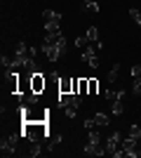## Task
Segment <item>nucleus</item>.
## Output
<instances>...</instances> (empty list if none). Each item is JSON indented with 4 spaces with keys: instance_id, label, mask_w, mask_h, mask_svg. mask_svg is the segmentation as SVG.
Instances as JSON below:
<instances>
[{
    "instance_id": "nucleus-1",
    "label": "nucleus",
    "mask_w": 141,
    "mask_h": 158,
    "mask_svg": "<svg viewBox=\"0 0 141 158\" xmlns=\"http://www.w3.org/2000/svg\"><path fill=\"white\" fill-rule=\"evenodd\" d=\"M21 135H24L26 142H42L49 135L47 132V120H24Z\"/></svg>"
},
{
    "instance_id": "nucleus-2",
    "label": "nucleus",
    "mask_w": 141,
    "mask_h": 158,
    "mask_svg": "<svg viewBox=\"0 0 141 158\" xmlns=\"http://www.w3.org/2000/svg\"><path fill=\"white\" fill-rule=\"evenodd\" d=\"M89 132V139H87V144H85V149H82V153L85 156H104L106 153V144H101V139H99V132Z\"/></svg>"
},
{
    "instance_id": "nucleus-3",
    "label": "nucleus",
    "mask_w": 141,
    "mask_h": 158,
    "mask_svg": "<svg viewBox=\"0 0 141 158\" xmlns=\"http://www.w3.org/2000/svg\"><path fill=\"white\" fill-rule=\"evenodd\" d=\"M19 137H24L21 132H10V135H5L2 142H0V153H2V156H14V153H17V144H19Z\"/></svg>"
},
{
    "instance_id": "nucleus-4",
    "label": "nucleus",
    "mask_w": 141,
    "mask_h": 158,
    "mask_svg": "<svg viewBox=\"0 0 141 158\" xmlns=\"http://www.w3.org/2000/svg\"><path fill=\"white\" fill-rule=\"evenodd\" d=\"M40 50H42V54H45L49 61H57L59 57H64V52L59 50V45H49V43H45V40L40 43Z\"/></svg>"
},
{
    "instance_id": "nucleus-5",
    "label": "nucleus",
    "mask_w": 141,
    "mask_h": 158,
    "mask_svg": "<svg viewBox=\"0 0 141 158\" xmlns=\"http://www.w3.org/2000/svg\"><path fill=\"white\" fill-rule=\"evenodd\" d=\"M45 87H47V80H45V76H42L40 71H33V73H31V90L40 94L42 90H45Z\"/></svg>"
},
{
    "instance_id": "nucleus-6",
    "label": "nucleus",
    "mask_w": 141,
    "mask_h": 158,
    "mask_svg": "<svg viewBox=\"0 0 141 158\" xmlns=\"http://www.w3.org/2000/svg\"><path fill=\"white\" fill-rule=\"evenodd\" d=\"M96 54H99V52H94L92 47L87 45V47H85V50H82L80 59L85 61V64H87V66H92V69H99V57H96Z\"/></svg>"
},
{
    "instance_id": "nucleus-7",
    "label": "nucleus",
    "mask_w": 141,
    "mask_h": 158,
    "mask_svg": "<svg viewBox=\"0 0 141 158\" xmlns=\"http://www.w3.org/2000/svg\"><path fill=\"white\" fill-rule=\"evenodd\" d=\"M120 144H122L120 132H111V135H108V139H106V153H111V156H113V153L120 149Z\"/></svg>"
},
{
    "instance_id": "nucleus-8",
    "label": "nucleus",
    "mask_w": 141,
    "mask_h": 158,
    "mask_svg": "<svg viewBox=\"0 0 141 158\" xmlns=\"http://www.w3.org/2000/svg\"><path fill=\"white\" fill-rule=\"evenodd\" d=\"M59 92L61 94L73 92V78H59Z\"/></svg>"
},
{
    "instance_id": "nucleus-9",
    "label": "nucleus",
    "mask_w": 141,
    "mask_h": 158,
    "mask_svg": "<svg viewBox=\"0 0 141 158\" xmlns=\"http://www.w3.org/2000/svg\"><path fill=\"white\" fill-rule=\"evenodd\" d=\"M42 19L45 21H61V14L54 10H42Z\"/></svg>"
},
{
    "instance_id": "nucleus-10",
    "label": "nucleus",
    "mask_w": 141,
    "mask_h": 158,
    "mask_svg": "<svg viewBox=\"0 0 141 158\" xmlns=\"http://www.w3.org/2000/svg\"><path fill=\"white\" fill-rule=\"evenodd\" d=\"M94 123H96V127H106L111 123V118H108L106 113H94Z\"/></svg>"
},
{
    "instance_id": "nucleus-11",
    "label": "nucleus",
    "mask_w": 141,
    "mask_h": 158,
    "mask_svg": "<svg viewBox=\"0 0 141 158\" xmlns=\"http://www.w3.org/2000/svg\"><path fill=\"white\" fill-rule=\"evenodd\" d=\"M61 21H45V33H59Z\"/></svg>"
},
{
    "instance_id": "nucleus-12",
    "label": "nucleus",
    "mask_w": 141,
    "mask_h": 158,
    "mask_svg": "<svg viewBox=\"0 0 141 158\" xmlns=\"http://www.w3.org/2000/svg\"><path fill=\"white\" fill-rule=\"evenodd\" d=\"M122 97H125L122 90H118V92H115V90H106V99H108V102H120Z\"/></svg>"
},
{
    "instance_id": "nucleus-13",
    "label": "nucleus",
    "mask_w": 141,
    "mask_h": 158,
    "mask_svg": "<svg viewBox=\"0 0 141 158\" xmlns=\"http://www.w3.org/2000/svg\"><path fill=\"white\" fill-rule=\"evenodd\" d=\"M111 113H115V116H122V113H125L122 99H120V102H111Z\"/></svg>"
},
{
    "instance_id": "nucleus-14",
    "label": "nucleus",
    "mask_w": 141,
    "mask_h": 158,
    "mask_svg": "<svg viewBox=\"0 0 141 158\" xmlns=\"http://www.w3.org/2000/svg\"><path fill=\"white\" fill-rule=\"evenodd\" d=\"M78 94H89V80L87 78H80V83H78Z\"/></svg>"
},
{
    "instance_id": "nucleus-15",
    "label": "nucleus",
    "mask_w": 141,
    "mask_h": 158,
    "mask_svg": "<svg viewBox=\"0 0 141 158\" xmlns=\"http://www.w3.org/2000/svg\"><path fill=\"white\" fill-rule=\"evenodd\" d=\"M14 54H17V57H28V45H26V43H17Z\"/></svg>"
},
{
    "instance_id": "nucleus-16",
    "label": "nucleus",
    "mask_w": 141,
    "mask_h": 158,
    "mask_svg": "<svg viewBox=\"0 0 141 158\" xmlns=\"http://www.w3.org/2000/svg\"><path fill=\"white\" fill-rule=\"evenodd\" d=\"M85 35H87V40H89V43H94V40H99V28H96V26H89Z\"/></svg>"
},
{
    "instance_id": "nucleus-17",
    "label": "nucleus",
    "mask_w": 141,
    "mask_h": 158,
    "mask_svg": "<svg viewBox=\"0 0 141 158\" xmlns=\"http://www.w3.org/2000/svg\"><path fill=\"white\" fill-rule=\"evenodd\" d=\"M118 76H120V64H113V69H111V73H108V83H115Z\"/></svg>"
},
{
    "instance_id": "nucleus-18",
    "label": "nucleus",
    "mask_w": 141,
    "mask_h": 158,
    "mask_svg": "<svg viewBox=\"0 0 141 158\" xmlns=\"http://www.w3.org/2000/svg\"><path fill=\"white\" fill-rule=\"evenodd\" d=\"M42 149H40V142H31V151H28V156L35 158V156H40Z\"/></svg>"
},
{
    "instance_id": "nucleus-19",
    "label": "nucleus",
    "mask_w": 141,
    "mask_h": 158,
    "mask_svg": "<svg viewBox=\"0 0 141 158\" xmlns=\"http://www.w3.org/2000/svg\"><path fill=\"white\" fill-rule=\"evenodd\" d=\"M129 17L136 21V26H141V10H136V7H132L129 10Z\"/></svg>"
},
{
    "instance_id": "nucleus-20",
    "label": "nucleus",
    "mask_w": 141,
    "mask_h": 158,
    "mask_svg": "<svg viewBox=\"0 0 141 158\" xmlns=\"http://www.w3.org/2000/svg\"><path fill=\"white\" fill-rule=\"evenodd\" d=\"M87 45H89L87 35H80V38H75V47H78V50H80V47H82V50H85V47H87Z\"/></svg>"
},
{
    "instance_id": "nucleus-21",
    "label": "nucleus",
    "mask_w": 141,
    "mask_h": 158,
    "mask_svg": "<svg viewBox=\"0 0 141 158\" xmlns=\"http://www.w3.org/2000/svg\"><path fill=\"white\" fill-rule=\"evenodd\" d=\"M82 10H85V12H99V2H85Z\"/></svg>"
},
{
    "instance_id": "nucleus-22",
    "label": "nucleus",
    "mask_w": 141,
    "mask_h": 158,
    "mask_svg": "<svg viewBox=\"0 0 141 158\" xmlns=\"http://www.w3.org/2000/svg\"><path fill=\"white\" fill-rule=\"evenodd\" d=\"M82 127H85V130H94V127H96V123H94V116L85 120V123H82Z\"/></svg>"
},
{
    "instance_id": "nucleus-23",
    "label": "nucleus",
    "mask_w": 141,
    "mask_h": 158,
    "mask_svg": "<svg viewBox=\"0 0 141 158\" xmlns=\"http://www.w3.org/2000/svg\"><path fill=\"white\" fill-rule=\"evenodd\" d=\"M129 135H132V137H136V139H141V127H139V125H132V127H129Z\"/></svg>"
},
{
    "instance_id": "nucleus-24",
    "label": "nucleus",
    "mask_w": 141,
    "mask_h": 158,
    "mask_svg": "<svg viewBox=\"0 0 141 158\" xmlns=\"http://www.w3.org/2000/svg\"><path fill=\"white\" fill-rule=\"evenodd\" d=\"M89 47H92L94 52H101V50H104V43H101V40H94V43H89Z\"/></svg>"
},
{
    "instance_id": "nucleus-25",
    "label": "nucleus",
    "mask_w": 141,
    "mask_h": 158,
    "mask_svg": "<svg viewBox=\"0 0 141 158\" xmlns=\"http://www.w3.org/2000/svg\"><path fill=\"white\" fill-rule=\"evenodd\" d=\"M96 92H99V83H96V80H89V94H96Z\"/></svg>"
},
{
    "instance_id": "nucleus-26",
    "label": "nucleus",
    "mask_w": 141,
    "mask_h": 158,
    "mask_svg": "<svg viewBox=\"0 0 141 158\" xmlns=\"http://www.w3.org/2000/svg\"><path fill=\"white\" fill-rule=\"evenodd\" d=\"M132 76H134V80L141 78V64H134V66H132Z\"/></svg>"
},
{
    "instance_id": "nucleus-27",
    "label": "nucleus",
    "mask_w": 141,
    "mask_h": 158,
    "mask_svg": "<svg viewBox=\"0 0 141 158\" xmlns=\"http://www.w3.org/2000/svg\"><path fill=\"white\" fill-rule=\"evenodd\" d=\"M134 94H139V97H141V78L134 80Z\"/></svg>"
},
{
    "instance_id": "nucleus-28",
    "label": "nucleus",
    "mask_w": 141,
    "mask_h": 158,
    "mask_svg": "<svg viewBox=\"0 0 141 158\" xmlns=\"http://www.w3.org/2000/svg\"><path fill=\"white\" fill-rule=\"evenodd\" d=\"M85 2H96V0H85Z\"/></svg>"
},
{
    "instance_id": "nucleus-29",
    "label": "nucleus",
    "mask_w": 141,
    "mask_h": 158,
    "mask_svg": "<svg viewBox=\"0 0 141 158\" xmlns=\"http://www.w3.org/2000/svg\"><path fill=\"white\" fill-rule=\"evenodd\" d=\"M139 142H141V139H139Z\"/></svg>"
}]
</instances>
